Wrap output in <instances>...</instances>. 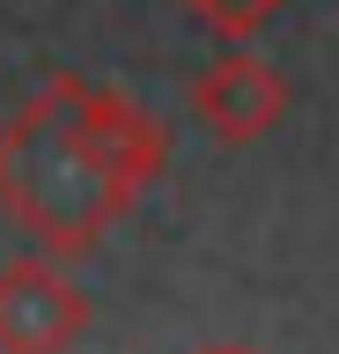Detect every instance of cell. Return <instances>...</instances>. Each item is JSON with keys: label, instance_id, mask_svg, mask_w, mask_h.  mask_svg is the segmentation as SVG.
<instances>
[{"label": "cell", "instance_id": "cell-1", "mask_svg": "<svg viewBox=\"0 0 339 354\" xmlns=\"http://www.w3.org/2000/svg\"><path fill=\"white\" fill-rule=\"evenodd\" d=\"M0 214L15 221L37 251L52 259H81L104 243L126 199L104 177V162L89 155V140L74 133L59 88H37L8 126H0Z\"/></svg>", "mask_w": 339, "mask_h": 354}, {"label": "cell", "instance_id": "cell-5", "mask_svg": "<svg viewBox=\"0 0 339 354\" xmlns=\"http://www.w3.org/2000/svg\"><path fill=\"white\" fill-rule=\"evenodd\" d=\"M184 8H192V15H200L206 30H214V37L244 44L251 30H258V22H266L273 8H280V0H184Z\"/></svg>", "mask_w": 339, "mask_h": 354}, {"label": "cell", "instance_id": "cell-4", "mask_svg": "<svg viewBox=\"0 0 339 354\" xmlns=\"http://www.w3.org/2000/svg\"><path fill=\"white\" fill-rule=\"evenodd\" d=\"M280 111H288L280 74H273L258 52H244V44H229L222 59H206V74L192 82V118H200L214 140H258Z\"/></svg>", "mask_w": 339, "mask_h": 354}, {"label": "cell", "instance_id": "cell-2", "mask_svg": "<svg viewBox=\"0 0 339 354\" xmlns=\"http://www.w3.org/2000/svg\"><path fill=\"white\" fill-rule=\"evenodd\" d=\"M52 88H59V104H67L74 133L89 140V155L104 162V177L118 185V199L133 207L148 185L162 177V162H170V133L155 126V111H140L126 88H104V82H81V74H52Z\"/></svg>", "mask_w": 339, "mask_h": 354}, {"label": "cell", "instance_id": "cell-6", "mask_svg": "<svg viewBox=\"0 0 339 354\" xmlns=\"http://www.w3.org/2000/svg\"><path fill=\"white\" fill-rule=\"evenodd\" d=\"M200 354H258V347H200Z\"/></svg>", "mask_w": 339, "mask_h": 354}, {"label": "cell", "instance_id": "cell-3", "mask_svg": "<svg viewBox=\"0 0 339 354\" xmlns=\"http://www.w3.org/2000/svg\"><path fill=\"white\" fill-rule=\"evenodd\" d=\"M89 332V295L67 281V259L23 251L0 266V354H67Z\"/></svg>", "mask_w": 339, "mask_h": 354}]
</instances>
